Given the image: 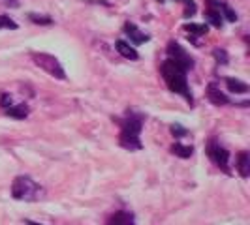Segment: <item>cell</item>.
I'll return each instance as SVG.
<instances>
[{"label":"cell","mask_w":250,"mask_h":225,"mask_svg":"<svg viewBox=\"0 0 250 225\" xmlns=\"http://www.w3.org/2000/svg\"><path fill=\"white\" fill-rule=\"evenodd\" d=\"M190 72L187 66L179 64L173 58H166L162 64H160V74L164 77V83L167 85V88L175 94H181L185 100L194 105V100H192V92L188 88V81H187V74Z\"/></svg>","instance_id":"obj_1"},{"label":"cell","mask_w":250,"mask_h":225,"mask_svg":"<svg viewBox=\"0 0 250 225\" xmlns=\"http://www.w3.org/2000/svg\"><path fill=\"white\" fill-rule=\"evenodd\" d=\"M143 114L141 112H134L128 111L126 118H119L117 122L121 124V135H119V143L121 147L126 150H141L143 145H141V130H143Z\"/></svg>","instance_id":"obj_2"},{"label":"cell","mask_w":250,"mask_h":225,"mask_svg":"<svg viewBox=\"0 0 250 225\" xmlns=\"http://www.w3.org/2000/svg\"><path fill=\"white\" fill-rule=\"evenodd\" d=\"M43 195V189L30 176H17L12 184V197L17 201L32 203Z\"/></svg>","instance_id":"obj_3"},{"label":"cell","mask_w":250,"mask_h":225,"mask_svg":"<svg viewBox=\"0 0 250 225\" xmlns=\"http://www.w3.org/2000/svg\"><path fill=\"white\" fill-rule=\"evenodd\" d=\"M30 56H32V62L36 64L40 70H43L45 74H49L51 77L61 79V81L66 79V72H64L62 64L59 62L53 55H49V53H32Z\"/></svg>","instance_id":"obj_4"},{"label":"cell","mask_w":250,"mask_h":225,"mask_svg":"<svg viewBox=\"0 0 250 225\" xmlns=\"http://www.w3.org/2000/svg\"><path fill=\"white\" fill-rule=\"evenodd\" d=\"M207 156L211 158V162H213L220 171H224V173L229 175V152H228L218 141H214V139L209 141V145H207Z\"/></svg>","instance_id":"obj_5"},{"label":"cell","mask_w":250,"mask_h":225,"mask_svg":"<svg viewBox=\"0 0 250 225\" xmlns=\"http://www.w3.org/2000/svg\"><path fill=\"white\" fill-rule=\"evenodd\" d=\"M166 53H167V58H173V60H177L179 64L187 66L188 70H192V68H194V64H196V62H194V58H192V56H190V55H188L187 51L183 49V47H181L177 41H173V39L167 43V49H166Z\"/></svg>","instance_id":"obj_6"},{"label":"cell","mask_w":250,"mask_h":225,"mask_svg":"<svg viewBox=\"0 0 250 225\" xmlns=\"http://www.w3.org/2000/svg\"><path fill=\"white\" fill-rule=\"evenodd\" d=\"M123 30H125V34L130 38V41H132L134 45H143V43H147V41L150 39L147 34H143L138 26L134 25V23H130V21H128V23H125Z\"/></svg>","instance_id":"obj_7"},{"label":"cell","mask_w":250,"mask_h":225,"mask_svg":"<svg viewBox=\"0 0 250 225\" xmlns=\"http://www.w3.org/2000/svg\"><path fill=\"white\" fill-rule=\"evenodd\" d=\"M207 96H209V101L214 103V105H228V103H231V100L226 96L224 92L218 90L216 83H211V85H209V88H207Z\"/></svg>","instance_id":"obj_8"},{"label":"cell","mask_w":250,"mask_h":225,"mask_svg":"<svg viewBox=\"0 0 250 225\" xmlns=\"http://www.w3.org/2000/svg\"><path fill=\"white\" fill-rule=\"evenodd\" d=\"M107 225H136V222H134V216L130 212L119 210V212H115L111 218H109Z\"/></svg>","instance_id":"obj_9"},{"label":"cell","mask_w":250,"mask_h":225,"mask_svg":"<svg viewBox=\"0 0 250 225\" xmlns=\"http://www.w3.org/2000/svg\"><path fill=\"white\" fill-rule=\"evenodd\" d=\"M115 47H117V51L121 53V56H125V58H128V60H138L139 58L138 51L134 49L130 43H126L125 39H119V41L115 43Z\"/></svg>","instance_id":"obj_10"},{"label":"cell","mask_w":250,"mask_h":225,"mask_svg":"<svg viewBox=\"0 0 250 225\" xmlns=\"http://www.w3.org/2000/svg\"><path fill=\"white\" fill-rule=\"evenodd\" d=\"M226 87L229 92H233V94H247L249 92V85L247 83H243V81H239V79H233V77H226L224 79Z\"/></svg>","instance_id":"obj_11"},{"label":"cell","mask_w":250,"mask_h":225,"mask_svg":"<svg viewBox=\"0 0 250 225\" xmlns=\"http://www.w3.org/2000/svg\"><path fill=\"white\" fill-rule=\"evenodd\" d=\"M237 169L243 178H247L250 175V154L247 150H243V152L237 154Z\"/></svg>","instance_id":"obj_12"},{"label":"cell","mask_w":250,"mask_h":225,"mask_svg":"<svg viewBox=\"0 0 250 225\" xmlns=\"http://www.w3.org/2000/svg\"><path fill=\"white\" fill-rule=\"evenodd\" d=\"M6 114H8V116H12V118H17V120H23V118L28 116V107H26L25 103L12 105V107H8V109H6Z\"/></svg>","instance_id":"obj_13"},{"label":"cell","mask_w":250,"mask_h":225,"mask_svg":"<svg viewBox=\"0 0 250 225\" xmlns=\"http://www.w3.org/2000/svg\"><path fill=\"white\" fill-rule=\"evenodd\" d=\"M171 152L179 156V158H183V160H188L192 154H194V147H190V145H183V143H175L173 147H171Z\"/></svg>","instance_id":"obj_14"},{"label":"cell","mask_w":250,"mask_h":225,"mask_svg":"<svg viewBox=\"0 0 250 225\" xmlns=\"http://www.w3.org/2000/svg\"><path fill=\"white\" fill-rule=\"evenodd\" d=\"M183 30L188 32V34H192V36L200 38V36H205V34H207L209 26L207 25H196V23H187V25L183 26Z\"/></svg>","instance_id":"obj_15"},{"label":"cell","mask_w":250,"mask_h":225,"mask_svg":"<svg viewBox=\"0 0 250 225\" xmlns=\"http://www.w3.org/2000/svg\"><path fill=\"white\" fill-rule=\"evenodd\" d=\"M218 10H220V13H222V17H226V21H229V23H235L237 21V13L233 12L226 2H218Z\"/></svg>","instance_id":"obj_16"},{"label":"cell","mask_w":250,"mask_h":225,"mask_svg":"<svg viewBox=\"0 0 250 225\" xmlns=\"http://www.w3.org/2000/svg\"><path fill=\"white\" fill-rule=\"evenodd\" d=\"M28 19H30L34 25H43V26L53 25V19H51L49 15H38V13H30V15H28Z\"/></svg>","instance_id":"obj_17"},{"label":"cell","mask_w":250,"mask_h":225,"mask_svg":"<svg viewBox=\"0 0 250 225\" xmlns=\"http://www.w3.org/2000/svg\"><path fill=\"white\" fill-rule=\"evenodd\" d=\"M17 26L19 25L13 19H10L8 15H0V30H15Z\"/></svg>","instance_id":"obj_18"},{"label":"cell","mask_w":250,"mask_h":225,"mask_svg":"<svg viewBox=\"0 0 250 225\" xmlns=\"http://www.w3.org/2000/svg\"><path fill=\"white\" fill-rule=\"evenodd\" d=\"M183 4L187 6V10H185V19H190L192 15H196V2H194V0H183Z\"/></svg>","instance_id":"obj_19"},{"label":"cell","mask_w":250,"mask_h":225,"mask_svg":"<svg viewBox=\"0 0 250 225\" xmlns=\"http://www.w3.org/2000/svg\"><path fill=\"white\" fill-rule=\"evenodd\" d=\"M213 56L216 58V62H218V64H222V66H226V64H228V53H226L224 49H214Z\"/></svg>","instance_id":"obj_20"},{"label":"cell","mask_w":250,"mask_h":225,"mask_svg":"<svg viewBox=\"0 0 250 225\" xmlns=\"http://www.w3.org/2000/svg\"><path fill=\"white\" fill-rule=\"evenodd\" d=\"M171 133H173L177 139H181V137H185V135H188V130L183 128L181 124H173L171 126Z\"/></svg>","instance_id":"obj_21"},{"label":"cell","mask_w":250,"mask_h":225,"mask_svg":"<svg viewBox=\"0 0 250 225\" xmlns=\"http://www.w3.org/2000/svg\"><path fill=\"white\" fill-rule=\"evenodd\" d=\"M12 105H13V100L10 94H2V96H0V107L8 109V107H12Z\"/></svg>","instance_id":"obj_22"},{"label":"cell","mask_w":250,"mask_h":225,"mask_svg":"<svg viewBox=\"0 0 250 225\" xmlns=\"http://www.w3.org/2000/svg\"><path fill=\"white\" fill-rule=\"evenodd\" d=\"M25 224L26 225H42V224H38V222H32V220H26Z\"/></svg>","instance_id":"obj_23"}]
</instances>
